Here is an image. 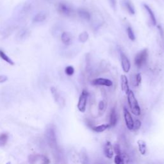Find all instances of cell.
<instances>
[{
	"instance_id": "6da1fadb",
	"label": "cell",
	"mask_w": 164,
	"mask_h": 164,
	"mask_svg": "<svg viewBox=\"0 0 164 164\" xmlns=\"http://www.w3.org/2000/svg\"><path fill=\"white\" fill-rule=\"evenodd\" d=\"M127 99L131 113L135 116H139L141 114V110H140V107L138 105L137 99L135 96L134 92L131 90L127 94Z\"/></svg>"
},
{
	"instance_id": "7a4b0ae2",
	"label": "cell",
	"mask_w": 164,
	"mask_h": 164,
	"mask_svg": "<svg viewBox=\"0 0 164 164\" xmlns=\"http://www.w3.org/2000/svg\"><path fill=\"white\" fill-rule=\"evenodd\" d=\"M46 139L48 141V145L51 149L54 150H58V144H57V139L56 135V130L54 127L50 126L47 128L46 130Z\"/></svg>"
},
{
	"instance_id": "3957f363",
	"label": "cell",
	"mask_w": 164,
	"mask_h": 164,
	"mask_svg": "<svg viewBox=\"0 0 164 164\" xmlns=\"http://www.w3.org/2000/svg\"><path fill=\"white\" fill-rule=\"evenodd\" d=\"M148 59V50L147 49H144L140 51L137 53L134 59L135 66L137 69L142 68L146 64Z\"/></svg>"
},
{
	"instance_id": "277c9868",
	"label": "cell",
	"mask_w": 164,
	"mask_h": 164,
	"mask_svg": "<svg viewBox=\"0 0 164 164\" xmlns=\"http://www.w3.org/2000/svg\"><path fill=\"white\" fill-rule=\"evenodd\" d=\"M89 96V92L87 90L84 89L82 92L81 94L79 97L77 107H78V110L81 112L82 113H84L86 110V107H87V99H88Z\"/></svg>"
},
{
	"instance_id": "5b68a950",
	"label": "cell",
	"mask_w": 164,
	"mask_h": 164,
	"mask_svg": "<svg viewBox=\"0 0 164 164\" xmlns=\"http://www.w3.org/2000/svg\"><path fill=\"white\" fill-rule=\"evenodd\" d=\"M57 10L60 14L64 16L70 17L74 14V10L72 6L66 2H60L57 6Z\"/></svg>"
},
{
	"instance_id": "8992f818",
	"label": "cell",
	"mask_w": 164,
	"mask_h": 164,
	"mask_svg": "<svg viewBox=\"0 0 164 164\" xmlns=\"http://www.w3.org/2000/svg\"><path fill=\"white\" fill-rule=\"evenodd\" d=\"M51 92L54 101L57 103V105L61 108L64 107L65 106V99L63 96L61 95L58 90L56 87H53L51 88Z\"/></svg>"
},
{
	"instance_id": "52a82bcc",
	"label": "cell",
	"mask_w": 164,
	"mask_h": 164,
	"mask_svg": "<svg viewBox=\"0 0 164 164\" xmlns=\"http://www.w3.org/2000/svg\"><path fill=\"white\" fill-rule=\"evenodd\" d=\"M123 112H124V121L125 123H126V127L129 130H133L134 127V121L132 118L131 113L128 111V109L125 107L124 108Z\"/></svg>"
},
{
	"instance_id": "ba28073f",
	"label": "cell",
	"mask_w": 164,
	"mask_h": 164,
	"mask_svg": "<svg viewBox=\"0 0 164 164\" xmlns=\"http://www.w3.org/2000/svg\"><path fill=\"white\" fill-rule=\"evenodd\" d=\"M121 61V66L123 71L126 73L130 72L131 69V63L128 57L122 51H120Z\"/></svg>"
},
{
	"instance_id": "9c48e42d",
	"label": "cell",
	"mask_w": 164,
	"mask_h": 164,
	"mask_svg": "<svg viewBox=\"0 0 164 164\" xmlns=\"http://www.w3.org/2000/svg\"><path fill=\"white\" fill-rule=\"evenodd\" d=\"M91 84L94 86H105V87H112L113 82L109 79L103 78H99L92 80Z\"/></svg>"
},
{
	"instance_id": "30bf717a",
	"label": "cell",
	"mask_w": 164,
	"mask_h": 164,
	"mask_svg": "<svg viewBox=\"0 0 164 164\" xmlns=\"http://www.w3.org/2000/svg\"><path fill=\"white\" fill-rule=\"evenodd\" d=\"M118 114H117L116 109L115 107H113L110 112V115H109V123L108 124L110 125V127H114L115 125L118 123Z\"/></svg>"
},
{
	"instance_id": "8fae6325",
	"label": "cell",
	"mask_w": 164,
	"mask_h": 164,
	"mask_svg": "<svg viewBox=\"0 0 164 164\" xmlns=\"http://www.w3.org/2000/svg\"><path fill=\"white\" fill-rule=\"evenodd\" d=\"M103 152L105 157L108 159H112L114 157L113 146L110 142H106L103 148Z\"/></svg>"
},
{
	"instance_id": "7c38bea8",
	"label": "cell",
	"mask_w": 164,
	"mask_h": 164,
	"mask_svg": "<svg viewBox=\"0 0 164 164\" xmlns=\"http://www.w3.org/2000/svg\"><path fill=\"white\" fill-rule=\"evenodd\" d=\"M143 5H144L145 10H146V12L148 14V15H149V18H150L151 23L153 26H156L157 25V19H156V17H155L153 11L147 5L144 4Z\"/></svg>"
},
{
	"instance_id": "4fadbf2b",
	"label": "cell",
	"mask_w": 164,
	"mask_h": 164,
	"mask_svg": "<svg viewBox=\"0 0 164 164\" xmlns=\"http://www.w3.org/2000/svg\"><path fill=\"white\" fill-rule=\"evenodd\" d=\"M30 31L27 28H23L20 30L17 35V40L19 42L26 40L30 35Z\"/></svg>"
},
{
	"instance_id": "5bb4252c",
	"label": "cell",
	"mask_w": 164,
	"mask_h": 164,
	"mask_svg": "<svg viewBox=\"0 0 164 164\" xmlns=\"http://www.w3.org/2000/svg\"><path fill=\"white\" fill-rule=\"evenodd\" d=\"M61 40L63 44L66 46H69L71 44L73 41V37L71 33L64 32L61 35Z\"/></svg>"
},
{
	"instance_id": "9a60e30c",
	"label": "cell",
	"mask_w": 164,
	"mask_h": 164,
	"mask_svg": "<svg viewBox=\"0 0 164 164\" xmlns=\"http://www.w3.org/2000/svg\"><path fill=\"white\" fill-rule=\"evenodd\" d=\"M123 5L130 15H134L135 14L134 6L130 0H123Z\"/></svg>"
},
{
	"instance_id": "2e32d148",
	"label": "cell",
	"mask_w": 164,
	"mask_h": 164,
	"mask_svg": "<svg viewBox=\"0 0 164 164\" xmlns=\"http://www.w3.org/2000/svg\"><path fill=\"white\" fill-rule=\"evenodd\" d=\"M121 89L122 90L128 94L130 92V86L128 85V80L126 75H122L121 77Z\"/></svg>"
},
{
	"instance_id": "e0dca14e",
	"label": "cell",
	"mask_w": 164,
	"mask_h": 164,
	"mask_svg": "<svg viewBox=\"0 0 164 164\" xmlns=\"http://www.w3.org/2000/svg\"><path fill=\"white\" fill-rule=\"evenodd\" d=\"M77 14H78V15L82 19L85 21H89L91 19V15L90 12L86 9H80L77 10Z\"/></svg>"
},
{
	"instance_id": "ac0fdd59",
	"label": "cell",
	"mask_w": 164,
	"mask_h": 164,
	"mask_svg": "<svg viewBox=\"0 0 164 164\" xmlns=\"http://www.w3.org/2000/svg\"><path fill=\"white\" fill-rule=\"evenodd\" d=\"M47 18L46 14L44 12H40L37 13L33 19V22H44Z\"/></svg>"
},
{
	"instance_id": "d6986e66",
	"label": "cell",
	"mask_w": 164,
	"mask_h": 164,
	"mask_svg": "<svg viewBox=\"0 0 164 164\" xmlns=\"http://www.w3.org/2000/svg\"><path fill=\"white\" fill-rule=\"evenodd\" d=\"M137 144L140 153L142 155H145L147 151V145L146 142L142 140H138L137 141Z\"/></svg>"
},
{
	"instance_id": "ffe728a7",
	"label": "cell",
	"mask_w": 164,
	"mask_h": 164,
	"mask_svg": "<svg viewBox=\"0 0 164 164\" xmlns=\"http://www.w3.org/2000/svg\"><path fill=\"white\" fill-rule=\"evenodd\" d=\"M110 125L108 124H101V125H98V126H94L93 128L92 129L94 131H95L96 133H101L105 131L106 130L110 128Z\"/></svg>"
},
{
	"instance_id": "44dd1931",
	"label": "cell",
	"mask_w": 164,
	"mask_h": 164,
	"mask_svg": "<svg viewBox=\"0 0 164 164\" xmlns=\"http://www.w3.org/2000/svg\"><path fill=\"white\" fill-rule=\"evenodd\" d=\"M80 160L82 164H90L89 156L85 150H83L80 154Z\"/></svg>"
},
{
	"instance_id": "7402d4cb",
	"label": "cell",
	"mask_w": 164,
	"mask_h": 164,
	"mask_svg": "<svg viewBox=\"0 0 164 164\" xmlns=\"http://www.w3.org/2000/svg\"><path fill=\"white\" fill-rule=\"evenodd\" d=\"M0 58H1L2 60L7 62L8 64H9L10 65L14 66L15 64L14 62L12 61V60L9 57L6 55V54L2 50H0Z\"/></svg>"
},
{
	"instance_id": "603a6c76",
	"label": "cell",
	"mask_w": 164,
	"mask_h": 164,
	"mask_svg": "<svg viewBox=\"0 0 164 164\" xmlns=\"http://www.w3.org/2000/svg\"><path fill=\"white\" fill-rule=\"evenodd\" d=\"M89 37V35L87 32H83L79 35L78 39L80 42L85 43L88 41Z\"/></svg>"
},
{
	"instance_id": "cb8c5ba5",
	"label": "cell",
	"mask_w": 164,
	"mask_h": 164,
	"mask_svg": "<svg viewBox=\"0 0 164 164\" xmlns=\"http://www.w3.org/2000/svg\"><path fill=\"white\" fill-rule=\"evenodd\" d=\"M15 28H16V26H10L9 27L6 28L3 32V37L6 38L7 37H9L10 35L12 34V32H14V31L15 30Z\"/></svg>"
},
{
	"instance_id": "d4e9b609",
	"label": "cell",
	"mask_w": 164,
	"mask_h": 164,
	"mask_svg": "<svg viewBox=\"0 0 164 164\" xmlns=\"http://www.w3.org/2000/svg\"><path fill=\"white\" fill-rule=\"evenodd\" d=\"M8 139H9V136L6 134H0V147H3L6 145Z\"/></svg>"
},
{
	"instance_id": "484cf974",
	"label": "cell",
	"mask_w": 164,
	"mask_h": 164,
	"mask_svg": "<svg viewBox=\"0 0 164 164\" xmlns=\"http://www.w3.org/2000/svg\"><path fill=\"white\" fill-rule=\"evenodd\" d=\"M142 82V77L140 74H137L135 75V76L134 77V78H133V85H134L135 87H137L138 86L140 83Z\"/></svg>"
},
{
	"instance_id": "4316f807",
	"label": "cell",
	"mask_w": 164,
	"mask_h": 164,
	"mask_svg": "<svg viewBox=\"0 0 164 164\" xmlns=\"http://www.w3.org/2000/svg\"><path fill=\"white\" fill-rule=\"evenodd\" d=\"M126 30H127V34H128V38L131 41H134L135 40V35L134 32V30H133L131 26H128L126 28Z\"/></svg>"
},
{
	"instance_id": "83f0119b",
	"label": "cell",
	"mask_w": 164,
	"mask_h": 164,
	"mask_svg": "<svg viewBox=\"0 0 164 164\" xmlns=\"http://www.w3.org/2000/svg\"><path fill=\"white\" fill-rule=\"evenodd\" d=\"M114 163L115 164H125L122 156L116 154L115 157H114Z\"/></svg>"
},
{
	"instance_id": "f1b7e54d",
	"label": "cell",
	"mask_w": 164,
	"mask_h": 164,
	"mask_svg": "<svg viewBox=\"0 0 164 164\" xmlns=\"http://www.w3.org/2000/svg\"><path fill=\"white\" fill-rule=\"evenodd\" d=\"M65 73L67 75V76H71L74 74V69L73 66H67L65 69Z\"/></svg>"
},
{
	"instance_id": "f546056e",
	"label": "cell",
	"mask_w": 164,
	"mask_h": 164,
	"mask_svg": "<svg viewBox=\"0 0 164 164\" xmlns=\"http://www.w3.org/2000/svg\"><path fill=\"white\" fill-rule=\"evenodd\" d=\"M106 108V104L105 101L101 100L99 101V105H98V110L99 113H103L105 112V110Z\"/></svg>"
},
{
	"instance_id": "4dcf8cb0",
	"label": "cell",
	"mask_w": 164,
	"mask_h": 164,
	"mask_svg": "<svg viewBox=\"0 0 164 164\" xmlns=\"http://www.w3.org/2000/svg\"><path fill=\"white\" fill-rule=\"evenodd\" d=\"M113 150H114V152H115L116 154L122 155L121 146L119 144H115L113 146Z\"/></svg>"
},
{
	"instance_id": "1f68e13d",
	"label": "cell",
	"mask_w": 164,
	"mask_h": 164,
	"mask_svg": "<svg viewBox=\"0 0 164 164\" xmlns=\"http://www.w3.org/2000/svg\"><path fill=\"white\" fill-rule=\"evenodd\" d=\"M141 122H140V120L137 119L135 120V121H134V130H138L141 127Z\"/></svg>"
},
{
	"instance_id": "d6a6232c",
	"label": "cell",
	"mask_w": 164,
	"mask_h": 164,
	"mask_svg": "<svg viewBox=\"0 0 164 164\" xmlns=\"http://www.w3.org/2000/svg\"><path fill=\"white\" fill-rule=\"evenodd\" d=\"M108 2L110 3V6L113 9H116V6H117V0H108Z\"/></svg>"
},
{
	"instance_id": "836d02e7",
	"label": "cell",
	"mask_w": 164,
	"mask_h": 164,
	"mask_svg": "<svg viewBox=\"0 0 164 164\" xmlns=\"http://www.w3.org/2000/svg\"><path fill=\"white\" fill-rule=\"evenodd\" d=\"M8 80V77L5 75H0V83L5 82Z\"/></svg>"
},
{
	"instance_id": "e575fe53",
	"label": "cell",
	"mask_w": 164,
	"mask_h": 164,
	"mask_svg": "<svg viewBox=\"0 0 164 164\" xmlns=\"http://www.w3.org/2000/svg\"><path fill=\"white\" fill-rule=\"evenodd\" d=\"M158 30L160 31V33L161 35L163 37V32L162 28L160 26H158Z\"/></svg>"
},
{
	"instance_id": "d590c367",
	"label": "cell",
	"mask_w": 164,
	"mask_h": 164,
	"mask_svg": "<svg viewBox=\"0 0 164 164\" xmlns=\"http://www.w3.org/2000/svg\"><path fill=\"white\" fill-rule=\"evenodd\" d=\"M6 164H11V163H10V162H8Z\"/></svg>"
},
{
	"instance_id": "8d00e7d4",
	"label": "cell",
	"mask_w": 164,
	"mask_h": 164,
	"mask_svg": "<svg viewBox=\"0 0 164 164\" xmlns=\"http://www.w3.org/2000/svg\"><path fill=\"white\" fill-rule=\"evenodd\" d=\"M98 164H101V163H98Z\"/></svg>"
}]
</instances>
